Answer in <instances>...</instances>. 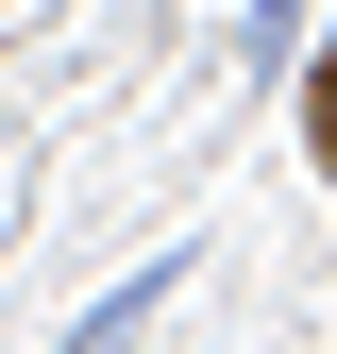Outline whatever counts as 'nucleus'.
I'll return each instance as SVG.
<instances>
[{
    "label": "nucleus",
    "instance_id": "2",
    "mask_svg": "<svg viewBox=\"0 0 337 354\" xmlns=\"http://www.w3.org/2000/svg\"><path fill=\"white\" fill-rule=\"evenodd\" d=\"M304 136H320V169H337V51L304 68Z\"/></svg>",
    "mask_w": 337,
    "mask_h": 354
},
{
    "label": "nucleus",
    "instance_id": "1",
    "mask_svg": "<svg viewBox=\"0 0 337 354\" xmlns=\"http://www.w3.org/2000/svg\"><path fill=\"white\" fill-rule=\"evenodd\" d=\"M152 304H168V270H135V287H118V304H102V321H84V337H68V354H118V337H135V321H152Z\"/></svg>",
    "mask_w": 337,
    "mask_h": 354
}]
</instances>
